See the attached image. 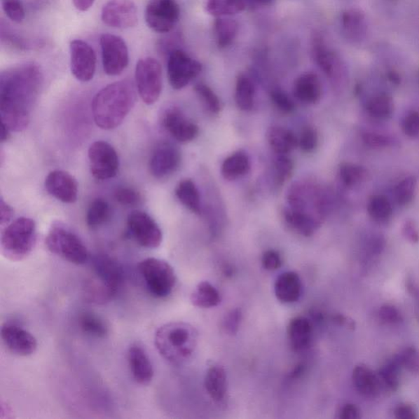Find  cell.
<instances>
[{"instance_id":"obj_1","label":"cell","mask_w":419,"mask_h":419,"mask_svg":"<svg viewBox=\"0 0 419 419\" xmlns=\"http://www.w3.org/2000/svg\"><path fill=\"white\" fill-rule=\"evenodd\" d=\"M43 85V73L35 62L13 66L0 75V115L2 125L22 131L30 123Z\"/></svg>"},{"instance_id":"obj_2","label":"cell","mask_w":419,"mask_h":419,"mask_svg":"<svg viewBox=\"0 0 419 419\" xmlns=\"http://www.w3.org/2000/svg\"><path fill=\"white\" fill-rule=\"evenodd\" d=\"M135 100V87L130 81H116L107 85L92 100V111L96 125L106 130L118 128L133 109Z\"/></svg>"},{"instance_id":"obj_3","label":"cell","mask_w":419,"mask_h":419,"mask_svg":"<svg viewBox=\"0 0 419 419\" xmlns=\"http://www.w3.org/2000/svg\"><path fill=\"white\" fill-rule=\"evenodd\" d=\"M198 343V333L193 325L170 322L156 331L154 344L162 357L174 365L183 364L193 357Z\"/></svg>"},{"instance_id":"obj_4","label":"cell","mask_w":419,"mask_h":419,"mask_svg":"<svg viewBox=\"0 0 419 419\" xmlns=\"http://www.w3.org/2000/svg\"><path fill=\"white\" fill-rule=\"evenodd\" d=\"M123 270L119 263L107 255H97L92 261V275L84 285L85 298L96 304L114 299L123 282Z\"/></svg>"},{"instance_id":"obj_5","label":"cell","mask_w":419,"mask_h":419,"mask_svg":"<svg viewBox=\"0 0 419 419\" xmlns=\"http://www.w3.org/2000/svg\"><path fill=\"white\" fill-rule=\"evenodd\" d=\"M37 238L36 222L30 218L17 219L1 233V253L11 261H21L31 254Z\"/></svg>"},{"instance_id":"obj_6","label":"cell","mask_w":419,"mask_h":419,"mask_svg":"<svg viewBox=\"0 0 419 419\" xmlns=\"http://www.w3.org/2000/svg\"><path fill=\"white\" fill-rule=\"evenodd\" d=\"M46 245L48 251L71 264L81 266L89 261V252L84 242L60 223L51 226L47 233Z\"/></svg>"},{"instance_id":"obj_7","label":"cell","mask_w":419,"mask_h":419,"mask_svg":"<svg viewBox=\"0 0 419 419\" xmlns=\"http://www.w3.org/2000/svg\"><path fill=\"white\" fill-rule=\"evenodd\" d=\"M287 200V208L324 222L328 210V199L319 185L310 181L296 182L289 189Z\"/></svg>"},{"instance_id":"obj_8","label":"cell","mask_w":419,"mask_h":419,"mask_svg":"<svg viewBox=\"0 0 419 419\" xmlns=\"http://www.w3.org/2000/svg\"><path fill=\"white\" fill-rule=\"evenodd\" d=\"M138 270L149 294L155 298H165L172 294L177 277L167 261L158 258H147L139 263Z\"/></svg>"},{"instance_id":"obj_9","label":"cell","mask_w":419,"mask_h":419,"mask_svg":"<svg viewBox=\"0 0 419 419\" xmlns=\"http://www.w3.org/2000/svg\"><path fill=\"white\" fill-rule=\"evenodd\" d=\"M135 81L139 95L144 104H154L163 91L162 65L155 58H142L136 65Z\"/></svg>"},{"instance_id":"obj_10","label":"cell","mask_w":419,"mask_h":419,"mask_svg":"<svg viewBox=\"0 0 419 419\" xmlns=\"http://www.w3.org/2000/svg\"><path fill=\"white\" fill-rule=\"evenodd\" d=\"M312 55L316 64L334 85L339 86L345 78V66L337 52L330 48L322 36L317 34L312 39Z\"/></svg>"},{"instance_id":"obj_11","label":"cell","mask_w":419,"mask_h":419,"mask_svg":"<svg viewBox=\"0 0 419 419\" xmlns=\"http://www.w3.org/2000/svg\"><path fill=\"white\" fill-rule=\"evenodd\" d=\"M201 62L189 56L180 48L170 53L167 62L170 85L174 90H181L202 72Z\"/></svg>"},{"instance_id":"obj_12","label":"cell","mask_w":419,"mask_h":419,"mask_svg":"<svg viewBox=\"0 0 419 419\" xmlns=\"http://www.w3.org/2000/svg\"><path fill=\"white\" fill-rule=\"evenodd\" d=\"M179 17L180 7L177 0H150L145 8L146 23L157 33L172 32Z\"/></svg>"},{"instance_id":"obj_13","label":"cell","mask_w":419,"mask_h":419,"mask_svg":"<svg viewBox=\"0 0 419 419\" xmlns=\"http://www.w3.org/2000/svg\"><path fill=\"white\" fill-rule=\"evenodd\" d=\"M102 61L107 75L118 76L129 64V50L123 38L104 34L100 38Z\"/></svg>"},{"instance_id":"obj_14","label":"cell","mask_w":419,"mask_h":419,"mask_svg":"<svg viewBox=\"0 0 419 419\" xmlns=\"http://www.w3.org/2000/svg\"><path fill=\"white\" fill-rule=\"evenodd\" d=\"M128 227L131 237L141 247L154 249L162 245L163 232L147 213L136 211L130 214Z\"/></svg>"},{"instance_id":"obj_15","label":"cell","mask_w":419,"mask_h":419,"mask_svg":"<svg viewBox=\"0 0 419 419\" xmlns=\"http://www.w3.org/2000/svg\"><path fill=\"white\" fill-rule=\"evenodd\" d=\"M90 170L95 179L114 178L119 170V158L113 146L104 141H97L89 149Z\"/></svg>"},{"instance_id":"obj_16","label":"cell","mask_w":419,"mask_h":419,"mask_svg":"<svg viewBox=\"0 0 419 419\" xmlns=\"http://www.w3.org/2000/svg\"><path fill=\"white\" fill-rule=\"evenodd\" d=\"M102 21L118 29L133 28L138 25V11L132 0H109L102 7Z\"/></svg>"},{"instance_id":"obj_17","label":"cell","mask_w":419,"mask_h":419,"mask_svg":"<svg viewBox=\"0 0 419 419\" xmlns=\"http://www.w3.org/2000/svg\"><path fill=\"white\" fill-rule=\"evenodd\" d=\"M71 71L78 81H90L94 78L97 57L94 48L89 43L81 40H75L70 43Z\"/></svg>"},{"instance_id":"obj_18","label":"cell","mask_w":419,"mask_h":419,"mask_svg":"<svg viewBox=\"0 0 419 419\" xmlns=\"http://www.w3.org/2000/svg\"><path fill=\"white\" fill-rule=\"evenodd\" d=\"M1 338L6 348L18 357H30L36 352L38 348L35 336L17 324H4Z\"/></svg>"},{"instance_id":"obj_19","label":"cell","mask_w":419,"mask_h":419,"mask_svg":"<svg viewBox=\"0 0 419 419\" xmlns=\"http://www.w3.org/2000/svg\"><path fill=\"white\" fill-rule=\"evenodd\" d=\"M181 153L174 145L160 144L149 160L150 173L157 179H165L174 174L181 163Z\"/></svg>"},{"instance_id":"obj_20","label":"cell","mask_w":419,"mask_h":419,"mask_svg":"<svg viewBox=\"0 0 419 419\" xmlns=\"http://www.w3.org/2000/svg\"><path fill=\"white\" fill-rule=\"evenodd\" d=\"M163 124L169 134L180 143L191 142L199 133L198 126L178 109H170L165 111Z\"/></svg>"},{"instance_id":"obj_21","label":"cell","mask_w":419,"mask_h":419,"mask_svg":"<svg viewBox=\"0 0 419 419\" xmlns=\"http://www.w3.org/2000/svg\"><path fill=\"white\" fill-rule=\"evenodd\" d=\"M48 193L62 202L74 203L78 196V184L71 174L63 170H53L46 179Z\"/></svg>"},{"instance_id":"obj_22","label":"cell","mask_w":419,"mask_h":419,"mask_svg":"<svg viewBox=\"0 0 419 419\" xmlns=\"http://www.w3.org/2000/svg\"><path fill=\"white\" fill-rule=\"evenodd\" d=\"M366 16L359 8H349L341 15V28L343 36L354 45L362 43L366 38L368 24Z\"/></svg>"},{"instance_id":"obj_23","label":"cell","mask_w":419,"mask_h":419,"mask_svg":"<svg viewBox=\"0 0 419 419\" xmlns=\"http://www.w3.org/2000/svg\"><path fill=\"white\" fill-rule=\"evenodd\" d=\"M128 359L130 372L135 381L142 386H147L153 381L154 369L147 353L138 345L129 348Z\"/></svg>"},{"instance_id":"obj_24","label":"cell","mask_w":419,"mask_h":419,"mask_svg":"<svg viewBox=\"0 0 419 419\" xmlns=\"http://www.w3.org/2000/svg\"><path fill=\"white\" fill-rule=\"evenodd\" d=\"M294 94L296 99L303 104H317L323 94L320 77L313 72L303 73L294 82Z\"/></svg>"},{"instance_id":"obj_25","label":"cell","mask_w":419,"mask_h":419,"mask_svg":"<svg viewBox=\"0 0 419 419\" xmlns=\"http://www.w3.org/2000/svg\"><path fill=\"white\" fill-rule=\"evenodd\" d=\"M314 328L310 319L304 316L292 318L287 325V334L290 347L301 352L309 347L313 337Z\"/></svg>"},{"instance_id":"obj_26","label":"cell","mask_w":419,"mask_h":419,"mask_svg":"<svg viewBox=\"0 0 419 419\" xmlns=\"http://www.w3.org/2000/svg\"><path fill=\"white\" fill-rule=\"evenodd\" d=\"M302 291L301 277L296 272L287 271L277 277L275 294L282 303H295L300 299Z\"/></svg>"},{"instance_id":"obj_27","label":"cell","mask_w":419,"mask_h":419,"mask_svg":"<svg viewBox=\"0 0 419 419\" xmlns=\"http://www.w3.org/2000/svg\"><path fill=\"white\" fill-rule=\"evenodd\" d=\"M204 387L214 402L225 401L228 393V380L226 369L221 365H212L207 369L204 378Z\"/></svg>"},{"instance_id":"obj_28","label":"cell","mask_w":419,"mask_h":419,"mask_svg":"<svg viewBox=\"0 0 419 419\" xmlns=\"http://www.w3.org/2000/svg\"><path fill=\"white\" fill-rule=\"evenodd\" d=\"M352 381L357 392L365 397H374L381 389L378 375L366 365L359 364L353 370Z\"/></svg>"},{"instance_id":"obj_29","label":"cell","mask_w":419,"mask_h":419,"mask_svg":"<svg viewBox=\"0 0 419 419\" xmlns=\"http://www.w3.org/2000/svg\"><path fill=\"white\" fill-rule=\"evenodd\" d=\"M284 217L287 225L292 231L304 237H310L319 230L323 222L313 217L306 214L294 211V210L286 208L284 212Z\"/></svg>"},{"instance_id":"obj_30","label":"cell","mask_w":419,"mask_h":419,"mask_svg":"<svg viewBox=\"0 0 419 419\" xmlns=\"http://www.w3.org/2000/svg\"><path fill=\"white\" fill-rule=\"evenodd\" d=\"M267 139L277 155H287L298 147V139L291 130L273 126L267 133Z\"/></svg>"},{"instance_id":"obj_31","label":"cell","mask_w":419,"mask_h":419,"mask_svg":"<svg viewBox=\"0 0 419 419\" xmlns=\"http://www.w3.org/2000/svg\"><path fill=\"white\" fill-rule=\"evenodd\" d=\"M250 169L251 160L248 155L242 151H238L224 160L221 174L224 178L233 181L245 177Z\"/></svg>"},{"instance_id":"obj_32","label":"cell","mask_w":419,"mask_h":419,"mask_svg":"<svg viewBox=\"0 0 419 419\" xmlns=\"http://www.w3.org/2000/svg\"><path fill=\"white\" fill-rule=\"evenodd\" d=\"M238 22L232 17L217 18L213 24L214 37L220 48L230 47L238 36Z\"/></svg>"},{"instance_id":"obj_33","label":"cell","mask_w":419,"mask_h":419,"mask_svg":"<svg viewBox=\"0 0 419 419\" xmlns=\"http://www.w3.org/2000/svg\"><path fill=\"white\" fill-rule=\"evenodd\" d=\"M192 304L198 308H212L221 304L220 292L207 281L199 282L190 297Z\"/></svg>"},{"instance_id":"obj_34","label":"cell","mask_w":419,"mask_h":419,"mask_svg":"<svg viewBox=\"0 0 419 419\" xmlns=\"http://www.w3.org/2000/svg\"><path fill=\"white\" fill-rule=\"evenodd\" d=\"M175 194L184 206L197 215L202 213L201 195L191 179H184L175 189Z\"/></svg>"},{"instance_id":"obj_35","label":"cell","mask_w":419,"mask_h":419,"mask_svg":"<svg viewBox=\"0 0 419 419\" xmlns=\"http://www.w3.org/2000/svg\"><path fill=\"white\" fill-rule=\"evenodd\" d=\"M256 90L254 84L245 74L238 75L235 85V101L238 109L250 111L254 107Z\"/></svg>"},{"instance_id":"obj_36","label":"cell","mask_w":419,"mask_h":419,"mask_svg":"<svg viewBox=\"0 0 419 419\" xmlns=\"http://www.w3.org/2000/svg\"><path fill=\"white\" fill-rule=\"evenodd\" d=\"M206 11L214 18L232 17L246 8L245 0H206Z\"/></svg>"},{"instance_id":"obj_37","label":"cell","mask_w":419,"mask_h":419,"mask_svg":"<svg viewBox=\"0 0 419 419\" xmlns=\"http://www.w3.org/2000/svg\"><path fill=\"white\" fill-rule=\"evenodd\" d=\"M80 327L82 332L95 338H105L109 335V328L106 321L92 312H85L80 317Z\"/></svg>"},{"instance_id":"obj_38","label":"cell","mask_w":419,"mask_h":419,"mask_svg":"<svg viewBox=\"0 0 419 419\" xmlns=\"http://www.w3.org/2000/svg\"><path fill=\"white\" fill-rule=\"evenodd\" d=\"M110 206L104 199L97 198L90 204L88 209L86 223L91 228L99 227L109 220Z\"/></svg>"},{"instance_id":"obj_39","label":"cell","mask_w":419,"mask_h":419,"mask_svg":"<svg viewBox=\"0 0 419 419\" xmlns=\"http://www.w3.org/2000/svg\"><path fill=\"white\" fill-rule=\"evenodd\" d=\"M367 111L375 119L385 120L391 118L394 111L392 97L386 94L372 97L368 102Z\"/></svg>"},{"instance_id":"obj_40","label":"cell","mask_w":419,"mask_h":419,"mask_svg":"<svg viewBox=\"0 0 419 419\" xmlns=\"http://www.w3.org/2000/svg\"><path fill=\"white\" fill-rule=\"evenodd\" d=\"M367 170L362 165L353 163H343L339 167V177L347 187H353L366 179Z\"/></svg>"},{"instance_id":"obj_41","label":"cell","mask_w":419,"mask_h":419,"mask_svg":"<svg viewBox=\"0 0 419 419\" xmlns=\"http://www.w3.org/2000/svg\"><path fill=\"white\" fill-rule=\"evenodd\" d=\"M401 366L399 364L398 359L394 357L392 362H390L386 365L379 370L378 377L380 382L383 386L390 391H397L399 386V373Z\"/></svg>"},{"instance_id":"obj_42","label":"cell","mask_w":419,"mask_h":419,"mask_svg":"<svg viewBox=\"0 0 419 419\" xmlns=\"http://www.w3.org/2000/svg\"><path fill=\"white\" fill-rule=\"evenodd\" d=\"M368 212L373 220L381 222L386 221L392 217V205L386 197L383 195H377L370 200L368 205Z\"/></svg>"},{"instance_id":"obj_43","label":"cell","mask_w":419,"mask_h":419,"mask_svg":"<svg viewBox=\"0 0 419 419\" xmlns=\"http://www.w3.org/2000/svg\"><path fill=\"white\" fill-rule=\"evenodd\" d=\"M194 90L210 113L212 114L220 113L221 110V101L212 88L203 83H198L194 86Z\"/></svg>"},{"instance_id":"obj_44","label":"cell","mask_w":419,"mask_h":419,"mask_svg":"<svg viewBox=\"0 0 419 419\" xmlns=\"http://www.w3.org/2000/svg\"><path fill=\"white\" fill-rule=\"evenodd\" d=\"M418 181L414 177L404 178L397 184L396 188V198L401 206L411 203L417 191Z\"/></svg>"},{"instance_id":"obj_45","label":"cell","mask_w":419,"mask_h":419,"mask_svg":"<svg viewBox=\"0 0 419 419\" xmlns=\"http://www.w3.org/2000/svg\"><path fill=\"white\" fill-rule=\"evenodd\" d=\"M294 170V163L286 155H279L275 160L274 173L277 185H282L289 179Z\"/></svg>"},{"instance_id":"obj_46","label":"cell","mask_w":419,"mask_h":419,"mask_svg":"<svg viewBox=\"0 0 419 419\" xmlns=\"http://www.w3.org/2000/svg\"><path fill=\"white\" fill-rule=\"evenodd\" d=\"M116 202L125 207H137L143 202V197L137 190L129 187H121L114 194Z\"/></svg>"},{"instance_id":"obj_47","label":"cell","mask_w":419,"mask_h":419,"mask_svg":"<svg viewBox=\"0 0 419 419\" xmlns=\"http://www.w3.org/2000/svg\"><path fill=\"white\" fill-rule=\"evenodd\" d=\"M401 368L411 373H419V353L414 348H407L397 357Z\"/></svg>"},{"instance_id":"obj_48","label":"cell","mask_w":419,"mask_h":419,"mask_svg":"<svg viewBox=\"0 0 419 419\" xmlns=\"http://www.w3.org/2000/svg\"><path fill=\"white\" fill-rule=\"evenodd\" d=\"M3 11L14 22L21 23L25 19L26 13L22 0H2Z\"/></svg>"},{"instance_id":"obj_49","label":"cell","mask_w":419,"mask_h":419,"mask_svg":"<svg viewBox=\"0 0 419 419\" xmlns=\"http://www.w3.org/2000/svg\"><path fill=\"white\" fill-rule=\"evenodd\" d=\"M270 97L273 104L282 113L289 114L295 109V104L290 99L289 96L280 90H274L270 92Z\"/></svg>"},{"instance_id":"obj_50","label":"cell","mask_w":419,"mask_h":419,"mask_svg":"<svg viewBox=\"0 0 419 419\" xmlns=\"http://www.w3.org/2000/svg\"><path fill=\"white\" fill-rule=\"evenodd\" d=\"M242 318L240 309H233L228 312L222 321V329L228 335H235L240 329Z\"/></svg>"},{"instance_id":"obj_51","label":"cell","mask_w":419,"mask_h":419,"mask_svg":"<svg viewBox=\"0 0 419 419\" xmlns=\"http://www.w3.org/2000/svg\"><path fill=\"white\" fill-rule=\"evenodd\" d=\"M318 135L312 128H306L302 131L298 139V147L304 153H311L317 147Z\"/></svg>"},{"instance_id":"obj_52","label":"cell","mask_w":419,"mask_h":419,"mask_svg":"<svg viewBox=\"0 0 419 419\" xmlns=\"http://www.w3.org/2000/svg\"><path fill=\"white\" fill-rule=\"evenodd\" d=\"M378 315L380 320L387 324H397L403 320L401 312L392 305H383L379 310Z\"/></svg>"},{"instance_id":"obj_53","label":"cell","mask_w":419,"mask_h":419,"mask_svg":"<svg viewBox=\"0 0 419 419\" xmlns=\"http://www.w3.org/2000/svg\"><path fill=\"white\" fill-rule=\"evenodd\" d=\"M402 130L408 137L415 138L419 135V114L417 111L407 115L403 121Z\"/></svg>"},{"instance_id":"obj_54","label":"cell","mask_w":419,"mask_h":419,"mask_svg":"<svg viewBox=\"0 0 419 419\" xmlns=\"http://www.w3.org/2000/svg\"><path fill=\"white\" fill-rule=\"evenodd\" d=\"M261 263L265 270L275 271L280 269L282 261L279 252L268 250L263 254Z\"/></svg>"},{"instance_id":"obj_55","label":"cell","mask_w":419,"mask_h":419,"mask_svg":"<svg viewBox=\"0 0 419 419\" xmlns=\"http://www.w3.org/2000/svg\"><path fill=\"white\" fill-rule=\"evenodd\" d=\"M363 140L365 144L373 149L386 148L391 144V140L386 136L376 133H365Z\"/></svg>"},{"instance_id":"obj_56","label":"cell","mask_w":419,"mask_h":419,"mask_svg":"<svg viewBox=\"0 0 419 419\" xmlns=\"http://www.w3.org/2000/svg\"><path fill=\"white\" fill-rule=\"evenodd\" d=\"M402 233L406 240L412 243L419 242V231L414 221L408 220L404 223Z\"/></svg>"},{"instance_id":"obj_57","label":"cell","mask_w":419,"mask_h":419,"mask_svg":"<svg viewBox=\"0 0 419 419\" xmlns=\"http://www.w3.org/2000/svg\"><path fill=\"white\" fill-rule=\"evenodd\" d=\"M394 417L398 419H415L418 418L415 409L408 404H401L394 409Z\"/></svg>"},{"instance_id":"obj_58","label":"cell","mask_w":419,"mask_h":419,"mask_svg":"<svg viewBox=\"0 0 419 419\" xmlns=\"http://www.w3.org/2000/svg\"><path fill=\"white\" fill-rule=\"evenodd\" d=\"M341 419H358L360 418L359 409L353 404H345L338 411Z\"/></svg>"},{"instance_id":"obj_59","label":"cell","mask_w":419,"mask_h":419,"mask_svg":"<svg viewBox=\"0 0 419 419\" xmlns=\"http://www.w3.org/2000/svg\"><path fill=\"white\" fill-rule=\"evenodd\" d=\"M13 217V208L1 198L0 200V224H1V226L6 225V224L11 221Z\"/></svg>"},{"instance_id":"obj_60","label":"cell","mask_w":419,"mask_h":419,"mask_svg":"<svg viewBox=\"0 0 419 419\" xmlns=\"http://www.w3.org/2000/svg\"><path fill=\"white\" fill-rule=\"evenodd\" d=\"M77 11L86 12L94 6L95 0H72Z\"/></svg>"},{"instance_id":"obj_61","label":"cell","mask_w":419,"mask_h":419,"mask_svg":"<svg viewBox=\"0 0 419 419\" xmlns=\"http://www.w3.org/2000/svg\"><path fill=\"white\" fill-rule=\"evenodd\" d=\"M3 130H2V136H1V142L4 143L6 142L11 137V130L6 128V125H2Z\"/></svg>"},{"instance_id":"obj_62","label":"cell","mask_w":419,"mask_h":419,"mask_svg":"<svg viewBox=\"0 0 419 419\" xmlns=\"http://www.w3.org/2000/svg\"><path fill=\"white\" fill-rule=\"evenodd\" d=\"M256 1L262 4H270L272 1V0H256Z\"/></svg>"}]
</instances>
